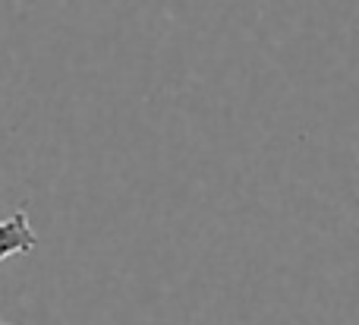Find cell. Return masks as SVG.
<instances>
[{
  "instance_id": "cell-2",
  "label": "cell",
  "mask_w": 359,
  "mask_h": 325,
  "mask_svg": "<svg viewBox=\"0 0 359 325\" xmlns=\"http://www.w3.org/2000/svg\"><path fill=\"white\" fill-rule=\"evenodd\" d=\"M0 325H13V322H6V319H4V316H0Z\"/></svg>"
},
{
  "instance_id": "cell-1",
  "label": "cell",
  "mask_w": 359,
  "mask_h": 325,
  "mask_svg": "<svg viewBox=\"0 0 359 325\" xmlns=\"http://www.w3.org/2000/svg\"><path fill=\"white\" fill-rule=\"evenodd\" d=\"M35 246H38V234L32 231V221L22 208L0 221V263L10 256H19V253H32Z\"/></svg>"
}]
</instances>
